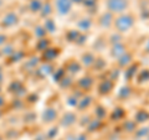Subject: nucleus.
Masks as SVG:
<instances>
[{
  "mask_svg": "<svg viewBox=\"0 0 149 140\" xmlns=\"http://www.w3.org/2000/svg\"><path fill=\"white\" fill-rule=\"evenodd\" d=\"M34 34H35V36L37 37L39 40H41V39H45V36H46V30H45V27L42 26V25H37V26H35V29H34Z\"/></svg>",
  "mask_w": 149,
  "mask_h": 140,
  "instance_id": "nucleus-13",
  "label": "nucleus"
},
{
  "mask_svg": "<svg viewBox=\"0 0 149 140\" xmlns=\"http://www.w3.org/2000/svg\"><path fill=\"white\" fill-rule=\"evenodd\" d=\"M6 44H8V35L4 34V32H0V49Z\"/></svg>",
  "mask_w": 149,
  "mask_h": 140,
  "instance_id": "nucleus-16",
  "label": "nucleus"
},
{
  "mask_svg": "<svg viewBox=\"0 0 149 140\" xmlns=\"http://www.w3.org/2000/svg\"><path fill=\"white\" fill-rule=\"evenodd\" d=\"M106 8L107 11L112 15L114 14H123L128 10L129 8V0H106Z\"/></svg>",
  "mask_w": 149,
  "mask_h": 140,
  "instance_id": "nucleus-2",
  "label": "nucleus"
},
{
  "mask_svg": "<svg viewBox=\"0 0 149 140\" xmlns=\"http://www.w3.org/2000/svg\"><path fill=\"white\" fill-rule=\"evenodd\" d=\"M0 57H1V52H0Z\"/></svg>",
  "mask_w": 149,
  "mask_h": 140,
  "instance_id": "nucleus-23",
  "label": "nucleus"
},
{
  "mask_svg": "<svg viewBox=\"0 0 149 140\" xmlns=\"http://www.w3.org/2000/svg\"><path fill=\"white\" fill-rule=\"evenodd\" d=\"M16 49H15V46H14L13 44H6V45H4L1 49H0V52H1V56H5V57H10V56L15 52Z\"/></svg>",
  "mask_w": 149,
  "mask_h": 140,
  "instance_id": "nucleus-9",
  "label": "nucleus"
},
{
  "mask_svg": "<svg viewBox=\"0 0 149 140\" xmlns=\"http://www.w3.org/2000/svg\"><path fill=\"white\" fill-rule=\"evenodd\" d=\"M136 24V20H134L133 15L127 12H123V14H119L113 20V26L116 27V30L119 34H124V32H128L132 27Z\"/></svg>",
  "mask_w": 149,
  "mask_h": 140,
  "instance_id": "nucleus-1",
  "label": "nucleus"
},
{
  "mask_svg": "<svg viewBox=\"0 0 149 140\" xmlns=\"http://www.w3.org/2000/svg\"><path fill=\"white\" fill-rule=\"evenodd\" d=\"M52 11H54L52 4L45 3V4H42V8H41V10H40V15H41V17L47 19V17H50L51 14H52Z\"/></svg>",
  "mask_w": 149,
  "mask_h": 140,
  "instance_id": "nucleus-8",
  "label": "nucleus"
},
{
  "mask_svg": "<svg viewBox=\"0 0 149 140\" xmlns=\"http://www.w3.org/2000/svg\"><path fill=\"white\" fill-rule=\"evenodd\" d=\"M19 24V15L15 11H8L0 19V26L3 29H11Z\"/></svg>",
  "mask_w": 149,
  "mask_h": 140,
  "instance_id": "nucleus-3",
  "label": "nucleus"
},
{
  "mask_svg": "<svg viewBox=\"0 0 149 140\" xmlns=\"http://www.w3.org/2000/svg\"><path fill=\"white\" fill-rule=\"evenodd\" d=\"M146 51H147V52H149V40H148V42L146 44Z\"/></svg>",
  "mask_w": 149,
  "mask_h": 140,
  "instance_id": "nucleus-19",
  "label": "nucleus"
},
{
  "mask_svg": "<svg viewBox=\"0 0 149 140\" xmlns=\"http://www.w3.org/2000/svg\"><path fill=\"white\" fill-rule=\"evenodd\" d=\"M57 116H58L57 110L52 108V107H49V108L44 109L42 115H41V120H42V123H45V124H51L57 119Z\"/></svg>",
  "mask_w": 149,
  "mask_h": 140,
  "instance_id": "nucleus-5",
  "label": "nucleus"
},
{
  "mask_svg": "<svg viewBox=\"0 0 149 140\" xmlns=\"http://www.w3.org/2000/svg\"><path fill=\"white\" fill-rule=\"evenodd\" d=\"M42 1L41 0H30V3H29V10L32 12V14H35V12H40L41 10V8H42Z\"/></svg>",
  "mask_w": 149,
  "mask_h": 140,
  "instance_id": "nucleus-10",
  "label": "nucleus"
},
{
  "mask_svg": "<svg viewBox=\"0 0 149 140\" xmlns=\"http://www.w3.org/2000/svg\"><path fill=\"white\" fill-rule=\"evenodd\" d=\"M124 53H125V47L123 46V44H120V42L114 44L113 49H112L111 55L113 56V57H116V58H119L120 56H123Z\"/></svg>",
  "mask_w": 149,
  "mask_h": 140,
  "instance_id": "nucleus-6",
  "label": "nucleus"
},
{
  "mask_svg": "<svg viewBox=\"0 0 149 140\" xmlns=\"http://www.w3.org/2000/svg\"><path fill=\"white\" fill-rule=\"evenodd\" d=\"M3 5H4V1H3V0H0V9L3 8Z\"/></svg>",
  "mask_w": 149,
  "mask_h": 140,
  "instance_id": "nucleus-20",
  "label": "nucleus"
},
{
  "mask_svg": "<svg viewBox=\"0 0 149 140\" xmlns=\"http://www.w3.org/2000/svg\"><path fill=\"white\" fill-rule=\"evenodd\" d=\"M1 115H3V113H1V112H0V118H1Z\"/></svg>",
  "mask_w": 149,
  "mask_h": 140,
  "instance_id": "nucleus-22",
  "label": "nucleus"
},
{
  "mask_svg": "<svg viewBox=\"0 0 149 140\" xmlns=\"http://www.w3.org/2000/svg\"><path fill=\"white\" fill-rule=\"evenodd\" d=\"M82 60H83V63L85 64H87V66H90V64H92V63H95L96 61H95V56H93L92 53H86V55H83V57H82Z\"/></svg>",
  "mask_w": 149,
  "mask_h": 140,
  "instance_id": "nucleus-15",
  "label": "nucleus"
},
{
  "mask_svg": "<svg viewBox=\"0 0 149 140\" xmlns=\"http://www.w3.org/2000/svg\"><path fill=\"white\" fill-rule=\"evenodd\" d=\"M72 3H76V4H80V3H83L85 0H71Z\"/></svg>",
  "mask_w": 149,
  "mask_h": 140,
  "instance_id": "nucleus-18",
  "label": "nucleus"
},
{
  "mask_svg": "<svg viewBox=\"0 0 149 140\" xmlns=\"http://www.w3.org/2000/svg\"><path fill=\"white\" fill-rule=\"evenodd\" d=\"M36 49L40 51V52H44V51H46L49 49V42H47V40L46 39H41L39 40V42H37L36 45Z\"/></svg>",
  "mask_w": 149,
  "mask_h": 140,
  "instance_id": "nucleus-14",
  "label": "nucleus"
},
{
  "mask_svg": "<svg viewBox=\"0 0 149 140\" xmlns=\"http://www.w3.org/2000/svg\"><path fill=\"white\" fill-rule=\"evenodd\" d=\"M73 3L71 0H54V9L60 15H67L72 10Z\"/></svg>",
  "mask_w": 149,
  "mask_h": 140,
  "instance_id": "nucleus-4",
  "label": "nucleus"
},
{
  "mask_svg": "<svg viewBox=\"0 0 149 140\" xmlns=\"http://www.w3.org/2000/svg\"><path fill=\"white\" fill-rule=\"evenodd\" d=\"M0 140H5V138H4V135L0 134Z\"/></svg>",
  "mask_w": 149,
  "mask_h": 140,
  "instance_id": "nucleus-21",
  "label": "nucleus"
},
{
  "mask_svg": "<svg viewBox=\"0 0 149 140\" xmlns=\"http://www.w3.org/2000/svg\"><path fill=\"white\" fill-rule=\"evenodd\" d=\"M56 56H57V50L47 49L46 51H44V58L46 62H51L54 58H56Z\"/></svg>",
  "mask_w": 149,
  "mask_h": 140,
  "instance_id": "nucleus-12",
  "label": "nucleus"
},
{
  "mask_svg": "<svg viewBox=\"0 0 149 140\" xmlns=\"http://www.w3.org/2000/svg\"><path fill=\"white\" fill-rule=\"evenodd\" d=\"M45 27V30L46 32H49V34H54V32H56V24H55V21L52 20V19H45V21H44V25Z\"/></svg>",
  "mask_w": 149,
  "mask_h": 140,
  "instance_id": "nucleus-11",
  "label": "nucleus"
},
{
  "mask_svg": "<svg viewBox=\"0 0 149 140\" xmlns=\"http://www.w3.org/2000/svg\"><path fill=\"white\" fill-rule=\"evenodd\" d=\"M76 123V115H74L73 113H66L65 114V116L62 118L61 120V125L62 127H71L72 124Z\"/></svg>",
  "mask_w": 149,
  "mask_h": 140,
  "instance_id": "nucleus-7",
  "label": "nucleus"
},
{
  "mask_svg": "<svg viewBox=\"0 0 149 140\" xmlns=\"http://www.w3.org/2000/svg\"><path fill=\"white\" fill-rule=\"evenodd\" d=\"M4 104H5V100H4V97H3L1 94H0V108H1V107H3Z\"/></svg>",
  "mask_w": 149,
  "mask_h": 140,
  "instance_id": "nucleus-17",
  "label": "nucleus"
}]
</instances>
